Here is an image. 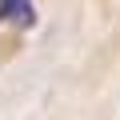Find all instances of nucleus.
<instances>
[{
    "mask_svg": "<svg viewBox=\"0 0 120 120\" xmlns=\"http://www.w3.org/2000/svg\"><path fill=\"white\" fill-rule=\"evenodd\" d=\"M0 16L28 28V24L36 20V8H32V0H0Z\"/></svg>",
    "mask_w": 120,
    "mask_h": 120,
    "instance_id": "1",
    "label": "nucleus"
}]
</instances>
